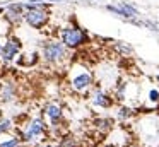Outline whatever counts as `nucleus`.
Returning a JSON list of instances; mask_svg holds the SVG:
<instances>
[{
    "mask_svg": "<svg viewBox=\"0 0 159 147\" xmlns=\"http://www.w3.org/2000/svg\"><path fill=\"white\" fill-rule=\"evenodd\" d=\"M24 5V21L29 24L31 27H43L50 19V14L46 10V3L43 0H31Z\"/></svg>",
    "mask_w": 159,
    "mask_h": 147,
    "instance_id": "1",
    "label": "nucleus"
},
{
    "mask_svg": "<svg viewBox=\"0 0 159 147\" xmlns=\"http://www.w3.org/2000/svg\"><path fill=\"white\" fill-rule=\"evenodd\" d=\"M94 84V75L82 65H75L70 70V87L77 94H87L93 89Z\"/></svg>",
    "mask_w": 159,
    "mask_h": 147,
    "instance_id": "2",
    "label": "nucleus"
},
{
    "mask_svg": "<svg viewBox=\"0 0 159 147\" xmlns=\"http://www.w3.org/2000/svg\"><path fill=\"white\" fill-rule=\"evenodd\" d=\"M60 38H62V43L65 44L70 50H75V48L82 46V44L87 43V34L84 29L77 26H65L62 31H60Z\"/></svg>",
    "mask_w": 159,
    "mask_h": 147,
    "instance_id": "3",
    "label": "nucleus"
},
{
    "mask_svg": "<svg viewBox=\"0 0 159 147\" xmlns=\"http://www.w3.org/2000/svg\"><path fill=\"white\" fill-rule=\"evenodd\" d=\"M67 50L69 48L62 43V41L57 39H50L43 44V57L46 62L57 65V63H63L67 60Z\"/></svg>",
    "mask_w": 159,
    "mask_h": 147,
    "instance_id": "4",
    "label": "nucleus"
},
{
    "mask_svg": "<svg viewBox=\"0 0 159 147\" xmlns=\"http://www.w3.org/2000/svg\"><path fill=\"white\" fill-rule=\"evenodd\" d=\"M45 135V122L41 118H34L28 125V130H24V140H41V137Z\"/></svg>",
    "mask_w": 159,
    "mask_h": 147,
    "instance_id": "5",
    "label": "nucleus"
},
{
    "mask_svg": "<svg viewBox=\"0 0 159 147\" xmlns=\"http://www.w3.org/2000/svg\"><path fill=\"white\" fill-rule=\"evenodd\" d=\"M91 101H93L94 106H99V108H110L113 104V98L101 87L93 89V92H91Z\"/></svg>",
    "mask_w": 159,
    "mask_h": 147,
    "instance_id": "6",
    "label": "nucleus"
},
{
    "mask_svg": "<svg viewBox=\"0 0 159 147\" xmlns=\"http://www.w3.org/2000/svg\"><path fill=\"white\" fill-rule=\"evenodd\" d=\"M19 50H21V41L16 39V38H9L7 43H5L4 46H2V50H0V57L9 62L19 53Z\"/></svg>",
    "mask_w": 159,
    "mask_h": 147,
    "instance_id": "7",
    "label": "nucleus"
},
{
    "mask_svg": "<svg viewBox=\"0 0 159 147\" xmlns=\"http://www.w3.org/2000/svg\"><path fill=\"white\" fill-rule=\"evenodd\" d=\"M108 10H111V12L118 14V16H121V17H127V19H132V17H135L139 14L137 9L132 7L130 3H127V2H120L118 5H108Z\"/></svg>",
    "mask_w": 159,
    "mask_h": 147,
    "instance_id": "8",
    "label": "nucleus"
},
{
    "mask_svg": "<svg viewBox=\"0 0 159 147\" xmlns=\"http://www.w3.org/2000/svg\"><path fill=\"white\" fill-rule=\"evenodd\" d=\"M5 17L11 21L12 24L19 22V21L24 19V5L22 3H16V5H9L7 12H5Z\"/></svg>",
    "mask_w": 159,
    "mask_h": 147,
    "instance_id": "9",
    "label": "nucleus"
},
{
    "mask_svg": "<svg viewBox=\"0 0 159 147\" xmlns=\"http://www.w3.org/2000/svg\"><path fill=\"white\" fill-rule=\"evenodd\" d=\"M45 115H46V118L50 120V123H52V126H55L57 123L62 120V109H60V106L58 104H48L45 108Z\"/></svg>",
    "mask_w": 159,
    "mask_h": 147,
    "instance_id": "10",
    "label": "nucleus"
},
{
    "mask_svg": "<svg viewBox=\"0 0 159 147\" xmlns=\"http://www.w3.org/2000/svg\"><path fill=\"white\" fill-rule=\"evenodd\" d=\"M16 98V89L11 82H4L0 85V101H12Z\"/></svg>",
    "mask_w": 159,
    "mask_h": 147,
    "instance_id": "11",
    "label": "nucleus"
},
{
    "mask_svg": "<svg viewBox=\"0 0 159 147\" xmlns=\"http://www.w3.org/2000/svg\"><path fill=\"white\" fill-rule=\"evenodd\" d=\"M94 128H96L101 135H106V133H110L111 128H113V122H111L110 118H98V120H94Z\"/></svg>",
    "mask_w": 159,
    "mask_h": 147,
    "instance_id": "12",
    "label": "nucleus"
},
{
    "mask_svg": "<svg viewBox=\"0 0 159 147\" xmlns=\"http://www.w3.org/2000/svg\"><path fill=\"white\" fill-rule=\"evenodd\" d=\"M118 118L121 120V122H127L128 118H132V116H134V109L132 108H127V106H121L120 109H118Z\"/></svg>",
    "mask_w": 159,
    "mask_h": 147,
    "instance_id": "13",
    "label": "nucleus"
},
{
    "mask_svg": "<svg viewBox=\"0 0 159 147\" xmlns=\"http://www.w3.org/2000/svg\"><path fill=\"white\" fill-rule=\"evenodd\" d=\"M149 103H151L152 106L159 104V89H151V91H149Z\"/></svg>",
    "mask_w": 159,
    "mask_h": 147,
    "instance_id": "14",
    "label": "nucleus"
},
{
    "mask_svg": "<svg viewBox=\"0 0 159 147\" xmlns=\"http://www.w3.org/2000/svg\"><path fill=\"white\" fill-rule=\"evenodd\" d=\"M60 147H77V142L74 137H63L62 142H60Z\"/></svg>",
    "mask_w": 159,
    "mask_h": 147,
    "instance_id": "15",
    "label": "nucleus"
},
{
    "mask_svg": "<svg viewBox=\"0 0 159 147\" xmlns=\"http://www.w3.org/2000/svg\"><path fill=\"white\" fill-rule=\"evenodd\" d=\"M11 126H12V122H11V120H4V122H0V133L7 132Z\"/></svg>",
    "mask_w": 159,
    "mask_h": 147,
    "instance_id": "16",
    "label": "nucleus"
},
{
    "mask_svg": "<svg viewBox=\"0 0 159 147\" xmlns=\"http://www.w3.org/2000/svg\"><path fill=\"white\" fill-rule=\"evenodd\" d=\"M17 144H19L17 139H11V140H7V142H2L0 147H17Z\"/></svg>",
    "mask_w": 159,
    "mask_h": 147,
    "instance_id": "17",
    "label": "nucleus"
},
{
    "mask_svg": "<svg viewBox=\"0 0 159 147\" xmlns=\"http://www.w3.org/2000/svg\"><path fill=\"white\" fill-rule=\"evenodd\" d=\"M38 147H55V145H52V144H41V145H38Z\"/></svg>",
    "mask_w": 159,
    "mask_h": 147,
    "instance_id": "18",
    "label": "nucleus"
},
{
    "mask_svg": "<svg viewBox=\"0 0 159 147\" xmlns=\"http://www.w3.org/2000/svg\"><path fill=\"white\" fill-rule=\"evenodd\" d=\"M157 82H159V74H157Z\"/></svg>",
    "mask_w": 159,
    "mask_h": 147,
    "instance_id": "19",
    "label": "nucleus"
},
{
    "mask_svg": "<svg viewBox=\"0 0 159 147\" xmlns=\"http://www.w3.org/2000/svg\"><path fill=\"white\" fill-rule=\"evenodd\" d=\"M0 14H2V10H0Z\"/></svg>",
    "mask_w": 159,
    "mask_h": 147,
    "instance_id": "20",
    "label": "nucleus"
}]
</instances>
